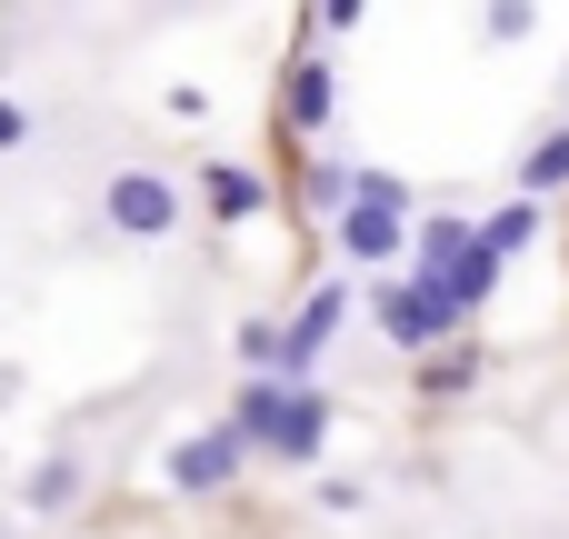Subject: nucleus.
<instances>
[{"instance_id":"1","label":"nucleus","mask_w":569,"mask_h":539,"mask_svg":"<svg viewBox=\"0 0 569 539\" xmlns=\"http://www.w3.org/2000/svg\"><path fill=\"white\" fill-rule=\"evenodd\" d=\"M230 430H240L250 450H270V460H320V440H330V390L260 370V380L230 400Z\"/></svg>"},{"instance_id":"2","label":"nucleus","mask_w":569,"mask_h":539,"mask_svg":"<svg viewBox=\"0 0 569 539\" xmlns=\"http://www.w3.org/2000/svg\"><path fill=\"white\" fill-rule=\"evenodd\" d=\"M500 260H510V250H490V230H480V220H430V230H410V270H420L460 320L500 290Z\"/></svg>"},{"instance_id":"3","label":"nucleus","mask_w":569,"mask_h":539,"mask_svg":"<svg viewBox=\"0 0 569 539\" xmlns=\"http://www.w3.org/2000/svg\"><path fill=\"white\" fill-rule=\"evenodd\" d=\"M370 310H380V340H390V350H440V340L460 330V310H450L420 270H400V280L380 270V300H370Z\"/></svg>"},{"instance_id":"4","label":"nucleus","mask_w":569,"mask_h":539,"mask_svg":"<svg viewBox=\"0 0 569 539\" xmlns=\"http://www.w3.org/2000/svg\"><path fill=\"white\" fill-rule=\"evenodd\" d=\"M100 210H110V230H120V240H160V230L180 220V190H170L160 170H110Z\"/></svg>"},{"instance_id":"5","label":"nucleus","mask_w":569,"mask_h":539,"mask_svg":"<svg viewBox=\"0 0 569 539\" xmlns=\"http://www.w3.org/2000/svg\"><path fill=\"white\" fill-rule=\"evenodd\" d=\"M240 470H250V440H240V430H230V420H220V430H200V440H180V450H170V480H180V490H190V500H210V490H230V480H240Z\"/></svg>"},{"instance_id":"6","label":"nucleus","mask_w":569,"mask_h":539,"mask_svg":"<svg viewBox=\"0 0 569 539\" xmlns=\"http://www.w3.org/2000/svg\"><path fill=\"white\" fill-rule=\"evenodd\" d=\"M200 210H210L220 230H230V220H260V210H270V180L240 170V160H210V170H200Z\"/></svg>"},{"instance_id":"7","label":"nucleus","mask_w":569,"mask_h":539,"mask_svg":"<svg viewBox=\"0 0 569 539\" xmlns=\"http://www.w3.org/2000/svg\"><path fill=\"white\" fill-rule=\"evenodd\" d=\"M330 110H340V80H330V60H300V70H290V100H280L290 140H320V130H330Z\"/></svg>"},{"instance_id":"8","label":"nucleus","mask_w":569,"mask_h":539,"mask_svg":"<svg viewBox=\"0 0 569 539\" xmlns=\"http://www.w3.org/2000/svg\"><path fill=\"white\" fill-rule=\"evenodd\" d=\"M520 190H530V200L569 190V120H560V130H540V140L520 150Z\"/></svg>"},{"instance_id":"9","label":"nucleus","mask_w":569,"mask_h":539,"mask_svg":"<svg viewBox=\"0 0 569 539\" xmlns=\"http://www.w3.org/2000/svg\"><path fill=\"white\" fill-rule=\"evenodd\" d=\"M480 230H490V250H510V260H520V250H530V240H540V200H530V190H520V200H500V210H490V220H480Z\"/></svg>"},{"instance_id":"10","label":"nucleus","mask_w":569,"mask_h":539,"mask_svg":"<svg viewBox=\"0 0 569 539\" xmlns=\"http://www.w3.org/2000/svg\"><path fill=\"white\" fill-rule=\"evenodd\" d=\"M70 500H80V460H40V470H30V490H20V510H40V520H50V510H70Z\"/></svg>"},{"instance_id":"11","label":"nucleus","mask_w":569,"mask_h":539,"mask_svg":"<svg viewBox=\"0 0 569 539\" xmlns=\"http://www.w3.org/2000/svg\"><path fill=\"white\" fill-rule=\"evenodd\" d=\"M420 380H430V400H450V390H470V380H480V350H470V340H450V350H430V370H420Z\"/></svg>"},{"instance_id":"12","label":"nucleus","mask_w":569,"mask_h":539,"mask_svg":"<svg viewBox=\"0 0 569 539\" xmlns=\"http://www.w3.org/2000/svg\"><path fill=\"white\" fill-rule=\"evenodd\" d=\"M300 190H310V210H330V220L350 210V170H340V160H310V180H300Z\"/></svg>"},{"instance_id":"13","label":"nucleus","mask_w":569,"mask_h":539,"mask_svg":"<svg viewBox=\"0 0 569 539\" xmlns=\"http://www.w3.org/2000/svg\"><path fill=\"white\" fill-rule=\"evenodd\" d=\"M530 20H540V0H480V30L490 40H530Z\"/></svg>"},{"instance_id":"14","label":"nucleus","mask_w":569,"mask_h":539,"mask_svg":"<svg viewBox=\"0 0 569 539\" xmlns=\"http://www.w3.org/2000/svg\"><path fill=\"white\" fill-rule=\"evenodd\" d=\"M240 360L270 370V360H280V320H250V330H240Z\"/></svg>"},{"instance_id":"15","label":"nucleus","mask_w":569,"mask_h":539,"mask_svg":"<svg viewBox=\"0 0 569 539\" xmlns=\"http://www.w3.org/2000/svg\"><path fill=\"white\" fill-rule=\"evenodd\" d=\"M360 10H370V0H320V20H330V30H360Z\"/></svg>"},{"instance_id":"16","label":"nucleus","mask_w":569,"mask_h":539,"mask_svg":"<svg viewBox=\"0 0 569 539\" xmlns=\"http://www.w3.org/2000/svg\"><path fill=\"white\" fill-rule=\"evenodd\" d=\"M20 130H30V120H20V100H0V150H20Z\"/></svg>"}]
</instances>
